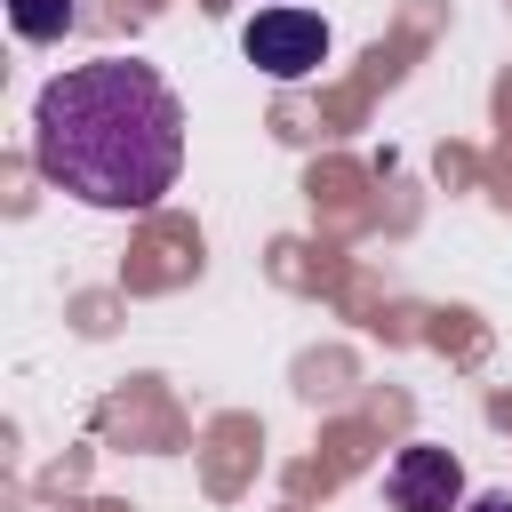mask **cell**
I'll return each mask as SVG.
<instances>
[{
	"mask_svg": "<svg viewBox=\"0 0 512 512\" xmlns=\"http://www.w3.org/2000/svg\"><path fill=\"white\" fill-rule=\"evenodd\" d=\"M32 160L56 192L136 216L160 192H176L184 168V104L176 88L136 56L72 64L32 104Z\"/></svg>",
	"mask_w": 512,
	"mask_h": 512,
	"instance_id": "cell-1",
	"label": "cell"
},
{
	"mask_svg": "<svg viewBox=\"0 0 512 512\" xmlns=\"http://www.w3.org/2000/svg\"><path fill=\"white\" fill-rule=\"evenodd\" d=\"M240 48H248L256 72L304 80V72H320V56H328V24H320L312 8H264V16L240 32Z\"/></svg>",
	"mask_w": 512,
	"mask_h": 512,
	"instance_id": "cell-2",
	"label": "cell"
},
{
	"mask_svg": "<svg viewBox=\"0 0 512 512\" xmlns=\"http://www.w3.org/2000/svg\"><path fill=\"white\" fill-rule=\"evenodd\" d=\"M384 496H392V512H456L464 504V464L448 448L416 440L384 464Z\"/></svg>",
	"mask_w": 512,
	"mask_h": 512,
	"instance_id": "cell-3",
	"label": "cell"
},
{
	"mask_svg": "<svg viewBox=\"0 0 512 512\" xmlns=\"http://www.w3.org/2000/svg\"><path fill=\"white\" fill-rule=\"evenodd\" d=\"M8 24H16L24 40H64V24H72V0H8Z\"/></svg>",
	"mask_w": 512,
	"mask_h": 512,
	"instance_id": "cell-4",
	"label": "cell"
},
{
	"mask_svg": "<svg viewBox=\"0 0 512 512\" xmlns=\"http://www.w3.org/2000/svg\"><path fill=\"white\" fill-rule=\"evenodd\" d=\"M464 512H512V488H488V496H472Z\"/></svg>",
	"mask_w": 512,
	"mask_h": 512,
	"instance_id": "cell-5",
	"label": "cell"
}]
</instances>
